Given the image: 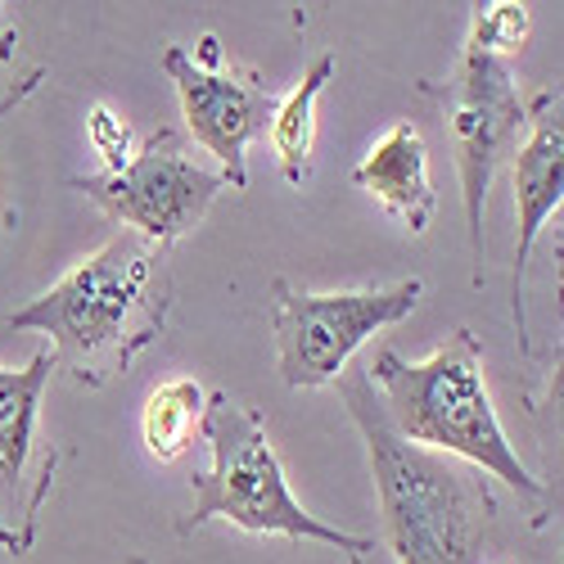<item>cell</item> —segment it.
<instances>
[{"mask_svg":"<svg viewBox=\"0 0 564 564\" xmlns=\"http://www.w3.org/2000/svg\"><path fill=\"white\" fill-rule=\"evenodd\" d=\"M420 96L434 100L443 127L456 150L460 172V204H465V235L469 258H475V280H484V204L488 185L506 159L520 150V135L529 127V109L520 105V86L506 59L484 55L475 45L460 51V64L447 82H420Z\"/></svg>","mask_w":564,"mask_h":564,"instance_id":"5b68a950","label":"cell"},{"mask_svg":"<svg viewBox=\"0 0 564 564\" xmlns=\"http://www.w3.org/2000/svg\"><path fill=\"white\" fill-rule=\"evenodd\" d=\"M172 303V249L122 230L6 325L51 339L55 370H68L73 384L105 389L167 330Z\"/></svg>","mask_w":564,"mask_h":564,"instance_id":"6da1fadb","label":"cell"},{"mask_svg":"<svg viewBox=\"0 0 564 564\" xmlns=\"http://www.w3.org/2000/svg\"><path fill=\"white\" fill-rule=\"evenodd\" d=\"M73 191H82L131 235H145V240L172 249L181 235H191L208 217L213 199L226 191V176L199 167L185 154L181 131L159 127L154 135H145V145L131 150L118 172L73 176Z\"/></svg>","mask_w":564,"mask_h":564,"instance_id":"52a82bcc","label":"cell"},{"mask_svg":"<svg viewBox=\"0 0 564 564\" xmlns=\"http://www.w3.org/2000/svg\"><path fill=\"white\" fill-rule=\"evenodd\" d=\"M425 280L411 275L384 290H348V294H312L294 280H271V330L275 366L290 389L335 384L348 357L384 325H398L415 312Z\"/></svg>","mask_w":564,"mask_h":564,"instance_id":"8992f818","label":"cell"},{"mask_svg":"<svg viewBox=\"0 0 564 564\" xmlns=\"http://www.w3.org/2000/svg\"><path fill=\"white\" fill-rule=\"evenodd\" d=\"M529 6H514V0H497V6H475V23H469V41L475 51L484 55H497L506 59L510 51H520V45L529 41Z\"/></svg>","mask_w":564,"mask_h":564,"instance_id":"5bb4252c","label":"cell"},{"mask_svg":"<svg viewBox=\"0 0 564 564\" xmlns=\"http://www.w3.org/2000/svg\"><path fill=\"white\" fill-rule=\"evenodd\" d=\"M335 77V55H321L303 82L294 86L290 100H280L275 118H271V145L280 159V172H285L290 185H303L312 176V150H316V100L325 82Z\"/></svg>","mask_w":564,"mask_h":564,"instance_id":"7c38bea8","label":"cell"},{"mask_svg":"<svg viewBox=\"0 0 564 564\" xmlns=\"http://www.w3.org/2000/svg\"><path fill=\"white\" fill-rule=\"evenodd\" d=\"M352 181L393 221H402L411 235L430 230V221L438 213V195H434V181H430V150H425V135H420V127L393 122L370 145V154L357 163Z\"/></svg>","mask_w":564,"mask_h":564,"instance_id":"8fae6325","label":"cell"},{"mask_svg":"<svg viewBox=\"0 0 564 564\" xmlns=\"http://www.w3.org/2000/svg\"><path fill=\"white\" fill-rule=\"evenodd\" d=\"M51 370V348L19 370L0 366V546L10 555L32 551L41 506L55 488L59 452L41 443V398Z\"/></svg>","mask_w":564,"mask_h":564,"instance_id":"9c48e42d","label":"cell"},{"mask_svg":"<svg viewBox=\"0 0 564 564\" xmlns=\"http://www.w3.org/2000/svg\"><path fill=\"white\" fill-rule=\"evenodd\" d=\"M199 438L213 452V469L195 479V506L176 520V538H191L208 520H226L245 533H275L290 542L335 546L352 560L375 551L370 538L344 533L303 510V501L285 484V469H280V456L253 406L235 402L230 393H208Z\"/></svg>","mask_w":564,"mask_h":564,"instance_id":"277c9868","label":"cell"},{"mask_svg":"<svg viewBox=\"0 0 564 564\" xmlns=\"http://www.w3.org/2000/svg\"><path fill=\"white\" fill-rule=\"evenodd\" d=\"M19 51V28H6L0 32V59H10Z\"/></svg>","mask_w":564,"mask_h":564,"instance_id":"e0dca14e","label":"cell"},{"mask_svg":"<svg viewBox=\"0 0 564 564\" xmlns=\"http://www.w3.org/2000/svg\"><path fill=\"white\" fill-rule=\"evenodd\" d=\"M86 135H90V145L105 154L109 172H118V167L131 159V122L118 118L109 105H90V113H86Z\"/></svg>","mask_w":564,"mask_h":564,"instance_id":"9a60e30c","label":"cell"},{"mask_svg":"<svg viewBox=\"0 0 564 564\" xmlns=\"http://www.w3.org/2000/svg\"><path fill=\"white\" fill-rule=\"evenodd\" d=\"M506 564H514V560H506Z\"/></svg>","mask_w":564,"mask_h":564,"instance_id":"d6986e66","label":"cell"},{"mask_svg":"<svg viewBox=\"0 0 564 564\" xmlns=\"http://www.w3.org/2000/svg\"><path fill=\"white\" fill-rule=\"evenodd\" d=\"M339 393L366 443L384 538L398 564H484L497 524V497L484 469L406 443L384 420L366 370L339 380Z\"/></svg>","mask_w":564,"mask_h":564,"instance_id":"7a4b0ae2","label":"cell"},{"mask_svg":"<svg viewBox=\"0 0 564 564\" xmlns=\"http://www.w3.org/2000/svg\"><path fill=\"white\" fill-rule=\"evenodd\" d=\"M366 380L384 406V420L406 443L456 456L533 501L546 497L542 479L501 430L484 384V348L469 330H452V339L425 361H406L402 352L384 348L366 366Z\"/></svg>","mask_w":564,"mask_h":564,"instance_id":"3957f363","label":"cell"},{"mask_svg":"<svg viewBox=\"0 0 564 564\" xmlns=\"http://www.w3.org/2000/svg\"><path fill=\"white\" fill-rule=\"evenodd\" d=\"M163 73L176 86L181 118L199 145L221 163V176L230 191L249 185V145L271 131V118L280 109V96L267 86V77L235 68L221 55V41L208 32L199 36L195 51L185 45H167L163 51Z\"/></svg>","mask_w":564,"mask_h":564,"instance_id":"ba28073f","label":"cell"},{"mask_svg":"<svg viewBox=\"0 0 564 564\" xmlns=\"http://www.w3.org/2000/svg\"><path fill=\"white\" fill-rule=\"evenodd\" d=\"M41 82H45V68H32V73H23L10 90H6V96H0V118H10L23 100H32L36 96V90H41Z\"/></svg>","mask_w":564,"mask_h":564,"instance_id":"2e32d148","label":"cell"},{"mask_svg":"<svg viewBox=\"0 0 564 564\" xmlns=\"http://www.w3.org/2000/svg\"><path fill=\"white\" fill-rule=\"evenodd\" d=\"M564 204V118H560V90H538L529 109V135L514 150V213H520V235H514V330L520 348L529 352V321H524V271L546 217Z\"/></svg>","mask_w":564,"mask_h":564,"instance_id":"30bf717a","label":"cell"},{"mask_svg":"<svg viewBox=\"0 0 564 564\" xmlns=\"http://www.w3.org/2000/svg\"><path fill=\"white\" fill-rule=\"evenodd\" d=\"M127 564H145V560H140V555H127Z\"/></svg>","mask_w":564,"mask_h":564,"instance_id":"ac0fdd59","label":"cell"},{"mask_svg":"<svg viewBox=\"0 0 564 564\" xmlns=\"http://www.w3.org/2000/svg\"><path fill=\"white\" fill-rule=\"evenodd\" d=\"M208 406V389L199 380H167L150 393L145 411H140V438L154 460H176L191 452L199 420Z\"/></svg>","mask_w":564,"mask_h":564,"instance_id":"4fadbf2b","label":"cell"}]
</instances>
